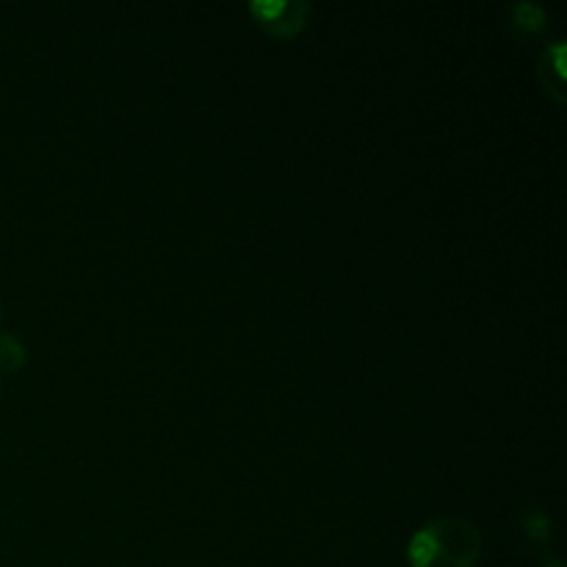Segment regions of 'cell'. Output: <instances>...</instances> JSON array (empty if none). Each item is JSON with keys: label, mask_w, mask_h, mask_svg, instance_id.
I'll return each mask as SVG.
<instances>
[{"label": "cell", "mask_w": 567, "mask_h": 567, "mask_svg": "<svg viewBox=\"0 0 567 567\" xmlns=\"http://www.w3.org/2000/svg\"><path fill=\"white\" fill-rule=\"evenodd\" d=\"M507 28L515 37H540L548 28V11L535 0H518L509 6Z\"/></svg>", "instance_id": "4"}, {"label": "cell", "mask_w": 567, "mask_h": 567, "mask_svg": "<svg viewBox=\"0 0 567 567\" xmlns=\"http://www.w3.org/2000/svg\"><path fill=\"white\" fill-rule=\"evenodd\" d=\"M247 11L255 25L275 39H297L313 20L308 0H249Z\"/></svg>", "instance_id": "2"}, {"label": "cell", "mask_w": 567, "mask_h": 567, "mask_svg": "<svg viewBox=\"0 0 567 567\" xmlns=\"http://www.w3.org/2000/svg\"><path fill=\"white\" fill-rule=\"evenodd\" d=\"M482 535L465 518H437L413 532L408 540L410 567H476Z\"/></svg>", "instance_id": "1"}, {"label": "cell", "mask_w": 567, "mask_h": 567, "mask_svg": "<svg viewBox=\"0 0 567 567\" xmlns=\"http://www.w3.org/2000/svg\"><path fill=\"white\" fill-rule=\"evenodd\" d=\"M546 567H563L559 563H551V565H546Z\"/></svg>", "instance_id": "7"}, {"label": "cell", "mask_w": 567, "mask_h": 567, "mask_svg": "<svg viewBox=\"0 0 567 567\" xmlns=\"http://www.w3.org/2000/svg\"><path fill=\"white\" fill-rule=\"evenodd\" d=\"M28 363V349L14 332H0V371L17 374Z\"/></svg>", "instance_id": "5"}, {"label": "cell", "mask_w": 567, "mask_h": 567, "mask_svg": "<svg viewBox=\"0 0 567 567\" xmlns=\"http://www.w3.org/2000/svg\"><path fill=\"white\" fill-rule=\"evenodd\" d=\"M524 535L526 540L535 543V546H548L554 540V524L543 509L532 507L524 518Z\"/></svg>", "instance_id": "6"}, {"label": "cell", "mask_w": 567, "mask_h": 567, "mask_svg": "<svg viewBox=\"0 0 567 567\" xmlns=\"http://www.w3.org/2000/svg\"><path fill=\"white\" fill-rule=\"evenodd\" d=\"M537 81H540L543 94L554 100V103L567 105V42L565 39H554L546 44L537 61Z\"/></svg>", "instance_id": "3"}]
</instances>
